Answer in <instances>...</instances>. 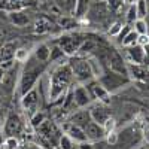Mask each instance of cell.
<instances>
[{
    "mask_svg": "<svg viewBox=\"0 0 149 149\" xmlns=\"http://www.w3.org/2000/svg\"><path fill=\"white\" fill-rule=\"evenodd\" d=\"M37 131V136L40 137V140L52 145V146H57L58 142H60V137H61V133H60V128L55 125L54 121H49V119H45L39 127L36 128Z\"/></svg>",
    "mask_w": 149,
    "mask_h": 149,
    "instance_id": "3957f363",
    "label": "cell"
},
{
    "mask_svg": "<svg viewBox=\"0 0 149 149\" xmlns=\"http://www.w3.org/2000/svg\"><path fill=\"white\" fill-rule=\"evenodd\" d=\"M128 57L133 64H145V49L140 45H133L128 48Z\"/></svg>",
    "mask_w": 149,
    "mask_h": 149,
    "instance_id": "e0dca14e",
    "label": "cell"
},
{
    "mask_svg": "<svg viewBox=\"0 0 149 149\" xmlns=\"http://www.w3.org/2000/svg\"><path fill=\"white\" fill-rule=\"evenodd\" d=\"M70 69L79 81H88L94 76L91 66H90V61H86V60H79V58L73 60L72 64H70Z\"/></svg>",
    "mask_w": 149,
    "mask_h": 149,
    "instance_id": "5b68a950",
    "label": "cell"
},
{
    "mask_svg": "<svg viewBox=\"0 0 149 149\" xmlns=\"http://www.w3.org/2000/svg\"><path fill=\"white\" fill-rule=\"evenodd\" d=\"M66 54L63 52V49H61L60 46H55L52 51H51V55H49V58H51V61H57L58 58H63Z\"/></svg>",
    "mask_w": 149,
    "mask_h": 149,
    "instance_id": "1f68e13d",
    "label": "cell"
},
{
    "mask_svg": "<svg viewBox=\"0 0 149 149\" xmlns=\"http://www.w3.org/2000/svg\"><path fill=\"white\" fill-rule=\"evenodd\" d=\"M148 26H146V21L142 19V18H137L134 21V31L137 33V34H146L148 31Z\"/></svg>",
    "mask_w": 149,
    "mask_h": 149,
    "instance_id": "484cf974",
    "label": "cell"
},
{
    "mask_svg": "<svg viewBox=\"0 0 149 149\" xmlns=\"http://www.w3.org/2000/svg\"><path fill=\"white\" fill-rule=\"evenodd\" d=\"M115 128V119L113 118H109L104 124H103V130H104V134H109L112 133V130Z\"/></svg>",
    "mask_w": 149,
    "mask_h": 149,
    "instance_id": "836d02e7",
    "label": "cell"
},
{
    "mask_svg": "<svg viewBox=\"0 0 149 149\" xmlns=\"http://www.w3.org/2000/svg\"><path fill=\"white\" fill-rule=\"evenodd\" d=\"M15 84H17V73L15 70H10L9 73H5L3 81L0 82V88L5 94H10L15 90Z\"/></svg>",
    "mask_w": 149,
    "mask_h": 149,
    "instance_id": "2e32d148",
    "label": "cell"
},
{
    "mask_svg": "<svg viewBox=\"0 0 149 149\" xmlns=\"http://www.w3.org/2000/svg\"><path fill=\"white\" fill-rule=\"evenodd\" d=\"M5 73H6V70H5L2 66H0V82L3 81V78H5Z\"/></svg>",
    "mask_w": 149,
    "mask_h": 149,
    "instance_id": "ab89813d",
    "label": "cell"
},
{
    "mask_svg": "<svg viewBox=\"0 0 149 149\" xmlns=\"http://www.w3.org/2000/svg\"><path fill=\"white\" fill-rule=\"evenodd\" d=\"M12 24H15L17 27H24L29 24V15H26L24 12H12V14L9 15Z\"/></svg>",
    "mask_w": 149,
    "mask_h": 149,
    "instance_id": "d6986e66",
    "label": "cell"
},
{
    "mask_svg": "<svg viewBox=\"0 0 149 149\" xmlns=\"http://www.w3.org/2000/svg\"><path fill=\"white\" fill-rule=\"evenodd\" d=\"M107 136V143L110 145V146H113V145H116V142H118V134L116 133H109V134H106Z\"/></svg>",
    "mask_w": 149,
    "mask_h": 149,
    "instance_id": "d590c367",
    "label": "cell"
},
{
    "mask_svg": "<svg viewBox=\"0 0 149 149\" xmlns=\"http://www.w3.org/2000/svg\"><path fill=\"white\" fill-rule=\"evenodd\" d=\"M122 2H128V0H122Z\"/></svg>",
    "mask_w": 149,
    "mask_h": 149,
    "instance_id": "7bdbcfd3",
    "label": "cell"
},
{
    "mask_svg": "<svg viewBox=\"0 0 149 149\" xmlns=\"http://www.w3.org/2000/svg\"><path fill=\"white\" fill-rule=\"evenodd\" d=\"M136 19H137V10H136V5H131L128 9V14H127V21H128V24H131Z\"/></svg>",
    "mask_w": 149,
    "mask_h": 149,
    "instance_id": "d6a6232c",
    "label": "cell"
},
{
    "mask_svg": "<svg viewBox=\"0 0 149 149\" xmlns=\"http://www.w3.org/2000/svg\"><path fill=\"white\" fill-rule=\"evenodd\" d=\"M122 27H124V26H122V24H121V22H115V24H113V26H112V29L109 30V33H110V36H118Z\"/></svg>",
    "mask_w": 149,
    "mask_h": 149,
    "instance_id": "e575fe53",
    "label": "cell"
},
{
    "mask_svg": "<svg viewBox=\"0 0 149 149\" xmlns=\"http://www.w3.org/2000/svg\"><path fill=\"white\" fill-rule=\"evenodd\" d=\"M15 51H17L15 43L9 42V43L3 45L2 51H0V60H2V61H9V60H14V58H15Z\"/></svg>",
    "mask_w": 149,
    "mask_h": 149,
    "instance_id": "ac0fdd59",
    "label": "cell"
},
{
    "mask_svg": "<svg viewBox=\"0 0 149 149\" xmlns=\"http://www.w3.org/2000/svg\"><path fill=\"white\" fill-rule=\"evenodd\" d=\"M90 113H91V119L97 124H100V125H103V124L110 118V112L106 106L103 104H97L94 107H91L90 110Z\"/></svg>",
    "mask_w": 149,
    "mask_h": 149,
    "instance_id": "8fae6325",
    "label": "cell"
},
{
    "mask_svg": "<svg viewBox=\"0 0 149 149\" xmlns=\"http://www.w3.org/2000/svg\"><path fill=\"white\" fill-rule=\"evenodd\" d=\"M107 63H109V67H110L112 72L119 73V74H122V76H127L128 78V64L124 63V60H122V57H121V54L118 51L110 49V51H109V60H107Z\"/></svg>",
    "mask_w": 149,
    "mask_h": 149,
    "instance_id": "8992f818",
    "label": "cell"
},
{
    "mask_svg": "<svg viewBox=\"0 0 149 149\" xmlns=\"http://www.w3.org/2000/svg\"><path fill=\"white\" fill-rule=\"evenodd\" d=\"M73 100H74V104L78 107H84L90 103V93L85 86H78L76 90L73 91Z\"/></svg>",
    "mask_w": 149,
    "mask_h": 149,
    "instance_id": "9a60e30c",
    "label": "cell"
},
{
    "mask_svg": "<svg viewBox=\"0 0 149 149\" xmlns=\"http://www.w3.org/2000/svg\"><path fill=\"white\" fill-rule=\"evenodd\" d=\"M72 69L69 66H61L60 69H57L51 78V86H49V100L51 102H57L58 98H61L64 95V90L67 84L70 82L72 78Z\"/></svg>",
    "mask_w": 149,
    "mask_h": 149,
    "instance_id": "6da1fadb",
    "label": "cell"
},
{
    "mask_svg": "<svg viewBox=\"0 0 149 149\" xmlns=\"http://www.w3.org/2000/svg\"><path fill=\"white\" fill-rule=\"evenodd\" d=\"M137 45H140V46H146V45H149V37H148V34H139Z\"/></svg>",
    "mask_w": 149,
    "mask_h": 149,
    "instance_id": "74e56055",
    "label": "cell"
},
{
    "mask_svg": "<svg viewBox=\"0 0 149 149\" xmlns=\"http://www.w3.org/2000/svg\"><path fill=\"white\" fill-rule=\"evenodd\" d=\"M43 121H45V115L42 113V112H36V113L30 118V125H31L33 128H37Z\"/></svg>",
    "mask_w": 149,
    "mask_h": 149,
    "instance_id": "f546056e",
    "label": "cell"
},
{
    "mask_svg": "<svg viewBox=\"0 0 149 149\" xmlns=\"http://www.w3.org/2000/svg\"><path fill=\"white\" fill-rule=\"evenodd\" d=\"M146 34H148V37H149V29H148V31H146Z\"/></svg>",
    "mask_w": 149,
    "mask_h": 149,
    "instance_id": "b9f144b4",
    "label": "cell"
},
{
    "mask_svg": "<svg viewBox=\"0 0 149 149\" xmlns=\"http://www.w3.org/2000/svg\"><path fill=\"white\" fill-rule=\"evenodd\" d=\"M29 60V49L27 48H19L15 51V61L18 63H24Z\"/></svg>",
    "mask_w": 149,
    "mask_h": 149,
    "instance_id": "4dcf8cb0",
    "label": "cell"
},
{
    "mask_svg": "<svg viewBox=\"0 0 149 149\" xmlns=\"http://www.w3.org/2000/svg\"><path fill=\"white\" fill-rule=\"evenodd\" d=\"M145 140L149 143V130H146V131H145Z\"/></svg>",
    "mask_w": 149,
    "mask_h": 149,
    "instance_id": "60d3db41",
    "label": "cell"
},
{
    "mask_svg": "<svg viewBox=\"0 0 149 149\" xmlns=\"http://www.w3.org/2000/svg\"><path fill=\"white\" fill-rule=\"evenodd\" d=\"M49 26H51V24H49V21L46 18H39L34 24V31L36 33H45V31L49 30Z\"/></svg>",
    "mask_w": 149,
    "mask_h": 149,
    "instance_id": "603a6c76",
    "label": "cell"
},
{
    "mask_svg": "<svg viewBox=\"0 0 149 149\" xmlns=\"http://www.w3.org/2000/svg\"><path fill=\"white\" fill-rule=\"evenodd\" d=\"M58 146H60L61 149H73V140L64 133V134H61L60 142H58Z\"/></svg>",
    "mask_w": 149,
    "mask_h": 149,
    "instance_id": "83f0119b",
    "label": "cell"
},
{
    "mask_svg": "<svg viewBox=\"0 0 149 149\" xmlns=\"http://www.w3.org/2000/svg\"><path fill=\"white\" fill-rule=\"evenodd\" d=\"M63 130H64V133L69 136V137H70L73 142L82 143V142H86V140H88L85 130L81 128V127H78V125H74V124H72L70 121H67L64 125H63Z\"/></svg>",
    "mask_w": 149,
    "mask_h": 149,
    "instance_id": "30bf717a",
    "label": "cell"
},
{
    "mask_svg": "<svg viewBox=\"0 0 149 149\" xmlns=\"http://www.w3.org/2000/svg\"><path fill=\"white\" fill-rule=\"evenodd\" d=\"M19 146V140L15 136H10V137H5V140L0 145V149H18Z\"/></svg>",
    "mask_w": 149,
    "mask_h": 149,
    "instance_id": "44dd1931",
    "label": "cell"
},
{
    "mask_svg": "<svg viewBox=\"0 0 149 149\" xmlns=\"http://www.w3.org/2000/svg\"><path fill=\"white\" fill-rule=\"evenodd\" d=\"M36 58L39 60V61H46L49 60V55H51V51H49V48L46 45H40V46H37L36 48Z\"/></svg>",
    "mask_w": 149,
    "mask_h": 149,
    "instance_id": "7402d4cb",
    "label": "cell"
},
{
    "mask_svg": "<svg viewBox=\"0 0 149 149\" xmlns=\"http://www.w3.org/2000/svg\"><path fill=\"white\" fill-rule=\"evenodd\" d=\"M94 49H95V43L93 40H86V42H82V45L78 49V52H79V55H86V54L93 52Z\"/></svg>",
    "mask_w": 149,
    "mask_h": 149,
    "instance_id": "cb8c5ba5",
    "label": "cell"
},
{
    "mask_svg": "<svg viewBox=\"0 0 149 149\" xmlns=\"http://www.w3.org/2000/svg\"><path fill=\"white\" fill-rule=\"evenodd\" d=\"M69 121L72 124H74V125H78V127H81V128L85 130V127L88 125L93 119H91L90 110H78V112H74V113L70 116Z\"/></svg>",
    "mask_w": 149,
    "mask_h": 149,
    "instance_id": "4fadbf2b",
    "label": "cell"
},
{
    "mask_svg": "<svg viewBox=\"0 0 149 149\" xmlns=\"http://www.w3.org/2000/svg\"><path fill=\"white\" fill-rule=\"evenodd\" d=\"M43 72V66L37 64V63H29L26 72L21 76V82H19V91L21 94H27L30 90H33V85L36 84L37 78L40 76V73Z\"/></svg>",
    "mask_w": 149,
    "mask_h": 149,
    "instance_id": "7a4b0ae2",
    "label": "cell"
},
{
    "mask_svg": "<svg viewBox=\"0 0 149 149\" xmlns=\"http://www.w3.org/2000/svg\"><path fill=\"white\" fill-rule=\"evenodd\" d=\"M22 130V122H21V118L17 115V113H9L5 119V124H3V133L6 137H10V136H17L21 133Z\"/></svg>",
    "mask_w": 149,
    "mask_h": 149,
    "instance_id": "52a82bcc",
    "label": "cell"
},
{
    "mask_svg": "<svg viewBox=\"0 0 149 149\" xmlns=\"http://www.w3.org/2000/svg\"><path fill=\"white\" fill-rule=\"evenodd\" d=\"M100 84L109 93H112V91H116V90L122 88L124 85H127L128 78L122 76V74H119V73L110 72V73H106V74H103V76H100Z\"/></svg>",
    "mask_w": 149,
    "mask_h": 149,
    "instance_id": "277c9868",
    "label": "cell"
},
{
    "mask_svg": "<svg viewBox=\"0 0 149 149\" xmlns=\"http://www.w3.org/2000/svg\"><path fill=\"white\" fill-rule=\"evenodd\" d=\"M85 133H86V137L88 140H93V142H97V140H102L104 137V130H103V125L97 124L94 121H91L88 125L85 127Z\"/></svg>",
    "mask_w": 149,
    "mask_h": 149,
    "instance_id": "7c38bea8",
    "label": "cell"
},
{
    "mask_svg": "<svg viewBox=\"0 0 149 149\" xmlns=\"http://www.w3.org/2000/svg\"><path fill=\"white\" fill-rule=\"evenodd\" d=\"M21 104H22L24 110L29 113V116L31 118L39 110V94H37V91L33 88L27 94H24L21 98Z\"/></svg>",
    "mask_w": 149,
    "mask_h": 149,
    "instance_id": "ba28073f",
    "label": "cell"
},
{
    "mask_svg": "<svg viewBox=\"0 0 149 149\" xmlns=\"http://www.w3.org/2000/svg\"><path fill=\"white\" fill-rule=\"evenodd\" d=\"M136 10H137V18L145 19L146 14H148V5H146V0H139L136 3Z\"/></svg>",
    "mask_w": 149,
    "mask_h": 149,
    "instance_id": "4316f807",
    "label": "cell"
},
{
    "mask_svg": "<svg viewBox=\"0 0 149 149\" xmlns=\"http://www.w3.org/2000/svg\"><path fill=\"white\" fill-rule=\"evenodd\" d=\"M86 8H88V0H76L74 10H76L78 17H84V14L86 12Z\"/></svg>",
    "mask_w": 149,
    "mask_h": 149,
    "instance_id": "f1b7e54d",
    "label": "cell"
},
{
    "mask_svg": "<svg viewBox=\"0 0 149 149\" xmlns=\"http://www.w3.org/2000/svg\"><path fill=\"white\" fill-rule=\"evenodd\" d=\"M81 45H82V40L79 39V37H74V36H63V37H60V48L63 49V52L66 55L76 54Z\"/></svg>",
    "mask_w": 149,
    "mask_h": 149,
    "instance_id": "9c48e42d",
    "label": "cell"
},
{
    "mask_svg": "<svg viewBox=\"0 0 149 149\" xmlns=\"http://www.w3.org/2000/svg\"><path fill=\"white\" fill-rule=\"evenodd\" d=\"M130 31H131V30H130V26H124V27L121 29L119 34H118V39H119V42H122V40H124V37H125Z\"/></svg>",
    "mask_w": 149,
    "mask_h": 149,
    "instance_id": "8d00e7d4",
    "label": "cell"
},
{
    "mask_svg": "<svg viewBox=\"0 0 149 149\" xmlns=\"http://www.w3.org/2000/svg\"><path fill=\"white\" fill-rule=\"evenodd\" d=\"M79 149H94V146L86 140V142H82V143H79Z\"/></svg>",
    "mask_w": 149,
    "mask_h": 149,
    "instance_id": "f35d334b",
    "label": "cell"
},
{
    "mask_svg": "<svg viewBox=\"0 0 149 149\" xmlns=\"http://www.w3.org/2000/svg\"><path fill=\"white\" fill-rule=\"evenodd\" d=\"M137 39H139V34L136 33V31H130L125 37H124V40L121 42L124 46H127V48H130V46H133V45H137Z\"/></svg>",
    "mask_w": 149,
    "mask_h": 149,
    "instance_id": "d4e9b609",
    "label": "cell"
},
{
    "mask_svg": "<svg viewBox=\"0 0 149 149\" xmlns=\"http://www.w3.org/2000/svg\"><path fill=\"white\" fill-rule=\"evenodd\" d=\"M91 91H93L94 97L98 98V100H102V102H106L107 97H109V91L104 88L102 84H94V85L91 86Z\"/></svg>",
    "mask_w": 149,
    "mask_h": 149,
    "instance_id": "ffe728a7",
    "label": "cell"
},
{
    "mask_svg": "<svg viewBox=\"0 0 149 149\" xmlns=\"http://www.w3.org/2000/svg\"><path fill=\"white\" fill-rule=\"evenodd\" d=\"M131 76L136 79V81H146L149 78V70L143 66V64H128V76Z\"/></svg>",
    "mask_w": 149,
    "mask_h": 149,
    "instance_id": "5bb4252c",
    "label": "cell"
}]
</instances>
